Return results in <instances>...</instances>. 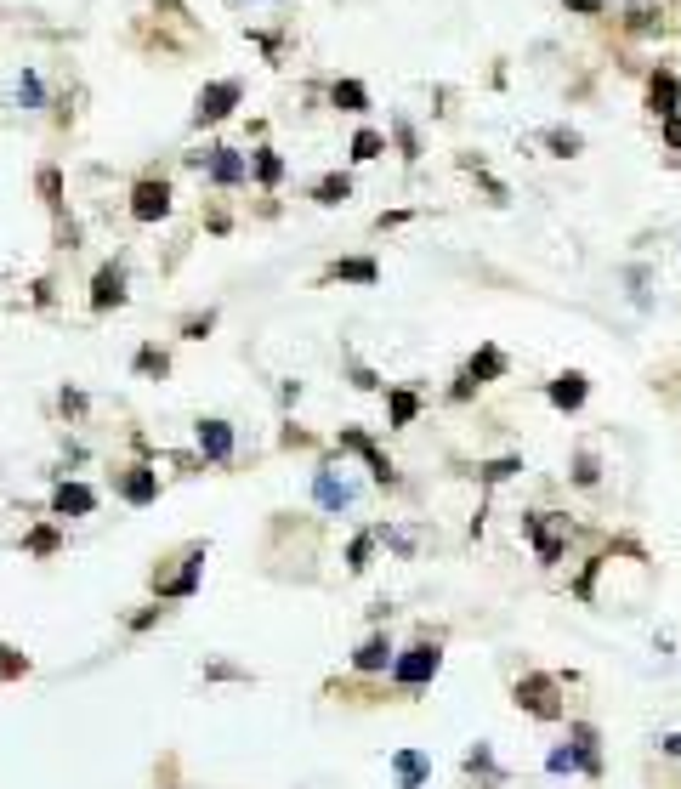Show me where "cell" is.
Here are the masks:
<instances>
[{
  "label": "cell",
  "instance_id": "obj_1",
  "mask_svg": "<svg viewBox=\"0 0 681 789\" xmlns=\"http://www.w3.org/2000/svg\"><path fill=\"white\" fill-rule=\"evenodd\" d=\"M437 670H443V642H415V648H403L392 659V687L398 693H420V687L437 682Z\"/></svg>",
  "mask_w": 681,
  "mask_h": 789
},
{
  "label": "cell",
  "instance_id": "obj_2",
  "mask_svg": "<svg viewBox=\"0 0 681 789\" xmlns=\"http://www.w3.org/2000/svg\"><path fill=\"white\" fill-rule=\"evenodd\" d=\"M511 704L528 710L534 721H562L568 716V710H562V682L557 676H545V670H528L523 682L511 687Z\"/></svg>",
  "mask_w": 681,
  "mask_h": 789
},
{
  "label": "cell",
  "instance_id": "obj_3",
  "mask_svg": "<svg viewBox=\"0 0 681 789\" xmlns=\"http://www.w3.org/2000/svg\"><path fill=\"white\" fill-rule=\"evenodd\" d=\"M523 534L534 540V557H540V562H562V545H568V517H557V511H523Z\"/></svg>",
  "mask_w": 681,
  "mask_h": 789
},
{
  "label": "cell",
  "instance_id": "obj_4",
  "mask_svg": "<svg viewBox=\"0 0 681 789\" xmlns=\"http://www.w3.org/2000/svg\"><path fill=\"white\" fill-rule=\"evenodd\" d=\"M182 568L176 574H154V591L165 602H188L193 591H199V579H205V545H193V551H182Z\"/></svg>",
  "mask_w": 681,
  "mask_h": 789
},
{
  "label": "cell",
  "instance_id": "obj_5",
  "mask_svg": "<svg viewBox=\"0 0 681 789\" xmlns=\"http://www.w3.org/2000/svg\"><path fill=\"white\" fill-rule=\"evenodd\" d=\"M500 375H506V352H500V347H483V352L472 358V364H466V375L454 381V398H472L477 386L500 381Z\"/></svg>",
  "mask_w": 681,
  "mask_h": 789
},
{
  "label": "cell",
  "instance_id": "obj_6",
  "mask_svg": "<svg viewBox=\"0 0 681 789\" xmlns=\"http://www.w3.org/2000/svg\"><path fill=\"white\" fill-rule=\"evenodd\" d=\"M313 500L324 511H335V517H341V511L358 506V489H352L347 477H335V466H318V472H313Z\"/></svg>",
  "mask_w": 681,
  "mask_h": 789
},
{
  "label": "cell",
  "instance_id": "obj_7",
  "mask_svg": "<svg viewBox=\"0 0 681 789\" xmlns=\"http://www.w3.org/2000/svg\"><path fill=\"white\" fill-rule=\"evenodd\" d=\"M245 91H239V80H216V86L199 91V108H193V125H216L233 114V103H239Z\"/></svg>",
  "mask_w": 681,
  "mask_h": 789
},
{
  "label": "cell",
  "instance_id": "obj_8",
  "mask_svg": "<svg viewBox=\"0 0 681 789\" xmlns=\"http://www.w3.org/2000/svg\"><path fill=\"white\" fill-rule=\"evenodd\" d=\"M341 449H347V455H358V460H364V466H369V477H375V483H386V489L398 483V472H392V460H386L381 449L369 443V432H358V426H347V432H341Z\"/></svg>",
  "mask_w": 681,
  "mask_h": 789
},
{
  "label": "cell",
  "instance_id": "obj_9",
  "mask_svg": "<svg viewBox=\"0 0 681 789\" xmlns=\"http://www.w3.org/2000/svg\"><path fill=\"white\" fill-rule=\"evenodd\" d=\"M131 216H137V222H159V216H171V182H154V176H148V182H137V188H131Z\"/></svg>",
  "mask_w": 681,
  "mask_h": 789
},
{
  "label": "cell",
  "instance_id": "obj_10",
  "mask_svg": "<svg viewBox=\"0 0 681 789\" xmlns=\"http://www.w3.org/2000/svg\"><path fill=\"white\" fill-rule=\"evenodd\" d=\"M568 744H574V755H579V772H585V778H602V738H596L591 721H568Z\"/></svg>",
  "mask_w": 681,
  "mask_h": 789
},
{
  "label": "cell",
  "instance_id": "obj_11",
  "mask_svg": "<svg viewBox=\"0 0 681 789\" xmlns=\"http://www.w3.org/2000/svg\"><path fill=\"white\" fill-rule=\"evenodd\" d=\"M392 659H398L392 636L375 631V636H364V648L352 653V670H358V676H381V670H392Z\"/></svg>",
  "mask_w": 681,
  "mask_h": 789
},
{
  "label": "cell",
  "instance_id": "obj_12",
  "mask_svg": "<svg viewBox=\"0 0 681 789\" xmlns=\"http://www.w3.org/2000/svg\"><path fill=\"white\" fill-rule=\"evenodd\" d=\"M193 438H199V455H205V460H216V466H227V460H233V426H227V421H216V415H210V421H199V432H193Z\"/></svg>",
  "mask_w": 681,
  "mask_h": 789
},
{
  "label": "cell",
  "instance_id": "obj_13",
  "mask_svg": "<svg viewBox=\"0 0 681 789\" xmlns=\"http://www.w3.org/2000/svg\"><path fill=\"white\" fill-rule=\"evenodd\" d=\"M392 778H398V789H426V778H432V755L426 750H392Z\"/></svg>",
  "mask_w": 681,
  "mask_h": 789
},
{
  "label": "cell",
  "instance_id": "obj_14",
  "mask_svg": "<svg viewBox=\"0 0 681 789\" xmlns=\"http://www.w3.org/2000/svg\"><path fill=\"white\" fill-rule=\"evenodd\" d=\"M52 511L57 517H91V511H97V494H91L86 483H57L52 489Z\"/></svg>",
  "mask_w": 681,
  "mask_h": 789
},
{
  "label": "cell",
  "instance_id": "obj_15",
  "mask_svg": "<svg viewBox=\"0 0 681 789\" xmlns=\"http://www.w3.org/2000/svg\"><path fill=\"white\" fill-rule=\"evenodd\" d=\"M585 392H591V381H585L579 369H568V375H557V381L545 386V398H551L557 409H568V415H574V409L585 404Z\"/></svg>",
  "mask_w": 681,
  "mask_h": 789
},
{
  "label": "cell",
  "instance_id": "obj_16",
  "mask_svg": "<svg viewBox=\"0 0 681 789\" xmlns=\"http://www.w3.org/2000/svg\"><path fill=\"white\" fill-rule=\"evenodd\" d=\"M647 103H653V114L659 120H676V103H681V80L670 69L653 74V86H647Z\"/></svg>",
  "mask_w": 681,
  "mask_h": 789
},
{
  "label": "cell",
  "instance_id": "obj_17",
  "mask_svg": "<svg viewBox=\"0 0 681 789\" xmlns=\"http://www.w3.org/2000/svg\"><path fill=\"white\" fill-rule=\"evenodd\" d=\"M125 301V273L120 267H97V279H91V307L108 313V307H120Z\"/></svg>",
  "mask_w": 681,
  "mask_h": 789
},
{
  "label": "cell",
  "instance_id": "obj_18",
  "mask_svg": "<svg viewBox=\"0 0 681 789\" xmlns=\"http://www.w3.org/2000/svg\"><path fill=\"white\" fill-rule=\"evenodd\" d=\"M120 494L131 500V506H154V500H159V472H148V466H131V472L120 477Z\"/></svg>",
  "mask_w": 681,
  "mask_h": 789
},
{
  "label": "cell",
  "instance_id": "obj_19",
  "mask_svg": "<svg viewBox=\"0 0 681 789\" xmlns=\"http://www.w3.org/2000/svg\"><path fill=\"white\" fill-rule=\"evenodd\" d=\"M205 171H210V182H222V188H233V182H245L250 176V165L233 148H210V159H205Z\"/></svg>",
  "mask_w": 681,
  "mask_h": 789
},
{
  "label": "cell",
  "instance_id": "obj_20",
  "mask_svg": "<svg viewBox=\"0 0 681 789\" xmlns=\"http://www.w3.org/2000/svg\"><path fill=\"white\" fill-rule=\"evenodd\" d=\"M324 279H341V284H375V279H381V267L369 262V256H352V262H335Z\"/></svg>",
  "mask_w": 681,
  "mask_h": 789
},
{
  "label": "cell",
  "instance_id": "obj_21",
  "mask_svg": "<svg viewBox=\"0 0 681 789\" xmlns=\"http://www.w3.org/2000/svg\"><path fill=\"white\" fill-rule=\"evenodd\" d=\"M466 772H472V778H483V784H506V772L494 767L489 744H472V750H466Z\"/></svg>",
  "mask_w": 681,
  "mask_h": 789
},
{
  "label": "cell",
  "instance_id": "obj_22",
  "mask_svg": "<svg viewBox=\"0 0 681 789\" xmlns=\"http://www.w3.org/2000/svg\"><path fill=\"white\" fill-rule=\"evenodd\" d=\"M386 415H392V426H409L420 415V398L403 392V386H392V392H386Z\"/></svg>",
  "mask_w": 681,
  "mask_h": 789
},
{
  "label": "cell",
  "instance_id": "obj_23",
  "mask_svg": "<svg viewBox=\"0 0 681 789\" xmlns=\"http://www.w3.org/2000/svg\"><path fill=\"white\" fill-rule=\"evenodd\" d=\"M375 545H381V528H364V534H358V540L347 545V568H352V574H364V568H369Z\"/></svg>",
  "mask_w": 681,
  "mask_h": 789
},
{
  "label": "cell",
  "instance_id": "obj_24",
  "mask_svg": "<svg viewBox=\"0 0 681 789\" xmlns=\"http://www.w3.org/2000/svg\"><path fill=\"white\" fill-rule=\"evenodd\" d=\"M330 97H335V108H347V114H364V108H369V91L358 86V80H335Z\"/></svg>",
  "mask_w": 681,
  "mask_h": 789
},
{
  "label": "cell",
  "instance_id": "obj_25",
  "mask_svg": "<svg viewBox=\"0 0 681 789\" xmlns=\"http://www.w3.org/2000/svg\"><path fill=\"white\" fill-rule=\"evenodd\" d=\"M313 199L318 205H341V199H352V176H324L313 188Z\"/></svg>",
  "mask_w": 681,
  "mask_h": 789
},
{
  "label": "cell",
  "instance_id": "obj_26",
  "mask_svg": "<svg viewBox=\"0 0 681 789\" xmlns=\"http://www.w3.org/2000/svg\"><path fill=\"white\" fill-rule=\"evenodd\" d=\"M545 772H551V778H574V772H579V755H574V744H557V750L545 755Z\"/></svg>",
  "mask_w": 681,
  "mask_h": 789
},
{
  "label": "cell",
  "instance_id": "obj_27",
  "mask_svg": "<svg viewBox=\"0 0 681 789\" xmlns=\"http://www.w3.org/2000/svg\"><path fill=\"white\" fill-rule=\"evenodd\" d=\"M381 148H386L381 131H358V137H352V159H381Z\"/></svg>",
  "mask_w": 681,
  "mask_h": 789
},
{
  "label": "cell",
  "instance_id": "obj_28",
  "mask_svg": "<svg viewBox=\"0 0 681 789\" xmlns=\"http://www.w3.org/2000/svg\"><path fill=\"white\" fill-rule=\"evenodd\" d=\"M279 176H284L279 154H273V148H262V154H256V182H262V188H273V182H279Z\"/></svg>",
  "mask_w": 681,
  "mask_h": 789
},
{
  "label": "cell",
  "instance_id": "obj_29",
  "mask_svg": "<svg viewBox=\"0 0 681 789\" xmlns=\"http://www.w3.org/2000/svg\"><path fill=\"white\" fill-rule=\"evenodd\" d=\"M596 477H602V472H596V455H591V449H579V455H574V483H579V489H596Z\"/></svg>",
  "mask_w": 681,
  "mask_h": 789
},
{
  "label": "cell",
  "instance_id": "obj_30",
  "mask_svg": "<svg viewBox=\"0 0 681 789\" xmlns=\"http://www.w3.org/2000/svg\"><path fill=\"white\" fill-rule=\"evenodd\" d=\"M23 551H35V557H52V551H57V528H35V534L23 540Z\"/></svg>",
  "mask_w": 681,
  "mask_h": 789
},
{
  "label": "cell",
  "instance_id": "obj_31",
  "mask_svg": "<svg viewBox=\"0 0 681 789\" xmlns=\"http://www.w3.org/2000/svg\"><path fill=\"white\" fill-rule=\"evenodd\" d=\"M137 369H142V375H165V369H171V358H165L159 347H142L137 352Z\"/></svg>",
  "mask_w": 681,
  "mask_h": 789
},
{
  "label": "cell",
  "instance_id": "obj_32",
  "mask_svg": "<svg viewBox=\"0 0 681 789\" xmlns=\"http://www.w3.org/2000/svg\"><path fill=\"white\" fill-rule=\"evenodd\" d=\"M40 193H46V205H52V211H63V176H57V171H40Z\"/></svg>",
  "mask_w": 681,
  "mask_h": 789
},
{
  "label": "cell",
  "instance_id": "obj_33",
  "mask_svg": "<svg viewBox=\"0 0 681 789\" xmlns=\"http://www.w3.org/2000/svg\"><path fill=\"white\" fill-rule=\"evenodd\" d=\"M511 472H523V460H489V466H483V483H506Z\"/></svg>",
  "mask_w": 681,
  "mask_h": 789
},
{
  "label": "cell",
  "instance_id": "obj_34",
  "mask_svg": "<svg viewBox=\"0 0 681 789\" xmlns=\"http://www.w3.org/2000/svg\"><path fill=\"white\" fill-rule=\"evenodd\" d=\"M545 142H551V148H557L562 159H568V154H579V131H545Z\"/></svg>",
  "mask_w": 681,
  "mask_h": 789
},
{
  "label": "cell",
  "instance_id": "obj_35",
  "mask_svg": "<svg viewBox=\"0 0 681 789\" xmlns=\"http://www.w3.org/2000/svg\"><path fill=\"white\" fill-rule=\"evenodd\" d=\"M6 659H0V676H29V659H18V648H0Z\"/></svg>",
  "mask_w": 681,
  "mask_h": 789
},
{
  "label": "cell",
  "instance_id": "obj_36",
  "mask_svg": "<svg viewBox=\"0 0 681 789\" xmlns=\"http://www.w3.org/2000/svg\"><path fill=\"white\" fill-rule=\"evenodd\" d=\"M18 103H29V108L40 103V80H35V74H23V80H18Z\"/></svg>",
  "mask_w": 681,
  "mask_h": 789
},
{
  "label": "cell",
  "instance_id": "obj_37",
  "mask_svg": "<svg viewBox=\"0 0 681 789\" xmlns=\"http://www.w3.org/2000/svg\"><path fill=\"white\" fill-rule=\"evenodd\" d=\"M210 324H216V313H205V318H188V341H205V335H210Z\"/></svg>",
  "mask_w": 681,
  "mask_h": 789
},
{
  "label": "cell",
  "instance_id": "obj_38",
  "mask_svg": "<svg viewBox=\"0 0 681 789\" xmlns=\"http://www.w3.org/2000/svg\"><path fill=\"white\" fill-rule=\"evenodd\" d=\"M659 755H670V761H681V733H664V738H659Z\"/></svg>",
  "mask_w": 681,
  "mask_h": 789
},
{
  "label": "cell",
  "instance_id": "obj_39",
  "mask_svg": "<svg viewBox=\"0 0 681 789\" xmlns=\"http://www.w3.org/2000/svg\"><path fill=\"white\" fill-rule=\"evenodd\" d=\"M664 142H670V148H681V120H664Z\"/></svg>",
  "mask_w": 681,
  "mask_h": 789
},
{
  "label": "cell",
  "instance_id": "obj_40",
  "mask_svg": "<svg viewBox=\"0 0 681 789\" xmlns=\"http://www.w3.org/2000/svg\"><path fill=\"white\" fill-rule=\"evenodd\" d=\"M568 6H574V12H591V18L602 12V0H568Z\"/></svg>",
  "mask_w": 681,
  "mask_h": 789
}]
</instances>
